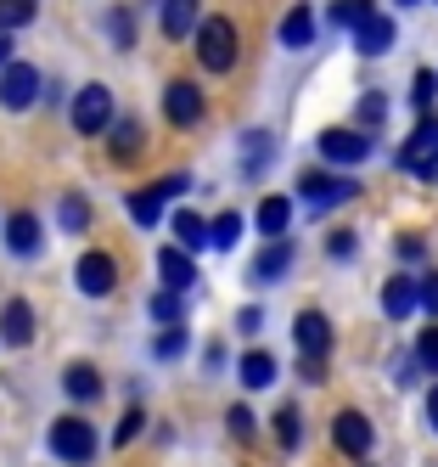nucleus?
Returning a JSON list of instances; mask_svg holds the SVG:
<instances>
[{
  "label": "nucleus",
  "instance_id": "f704fd0d",
  "mask_svg": "<svg viewBox=\"0 0 438 467\" xmlns=\"http://www.w3.org/2000/svg\"><path fill=\"white\" fill-rule=\"evenodd\" d=\"M433 96H438V74H433V68H416V85H411L416 113H433Z\"/></svg>",
  "mask_w": 438,
  "mask_h": 467
},
{
  "label": "nucleus",
  "instance_id": "a878e982",
  "mask_svg": "<svg viewBox=\"0 0 438 467\" xmlns=\"http://www.w3.org/2000/svg\"><path fill=\"white\" fill-rule=\"evenodd\" d=\"M270 383H276V355H270V349H248L242 355V389H270Z\"/></svg>",
  "mask_w": 438,
  "mask_h": 467
},
{
  "label": "nucleus",
  "instance_id": "f257e3e1",
  "mask_svg": "<svg viewBox=\"0 0 438 467\" xmlns=\"http://www.w3.org/2000/svg\"><path fill=\"white\" fill-rule=\"evenodd\" d=\"M236 51H242L236 23L230 17H202V28H197V62H202V68H209V74H230Z\"/></svg>",
  "mask_w": 438,
  "mask_h": 467
},
{
  "label": "nucleus",
  "instance_id": "c756f323",
  "mask_svg": "<svg viewBox=\"0 0 438 467\" xmlns=\"http://www.w3.org/2000/svg\"><path fill=\"white\" fill-rule=\"evenodd\" d=\"M186 293H168V287H158L152 298H147V310H152V321H163V327H180V316H186V305H180Z\"/></svg>",
  "mask_w": 438,
  "mask_h": 467
},
{
  "label": "nucleus",
  "instance_id": "c9c22d12",
  "mask_svg": "<svg viewBox=\"0 0 438 467\" xmlns=\"http://www.w3.org/2000/svg\"><path fill=\"white\" fill-rule=\"evenodd\" d=\"M382 119H388V96H382V90L360 96V124H365V136H371V130H377Z\"/></svg>",
  "mask_w": 438,
  "mask_h": 467
},
{
  "label": "nucleus",
  "instance_id": "a211bd4d",
  "mask_svg": "<svg viewBox=\"0 0 438 467\" xmlns=\"http://www.w3.org/2000/svg\"><path fill=\"white\" fill-rule=\"evenodd\" d=\"M393 40H399V23L377 12V17H371L360 35H354V51H360V57H388V51H393Z\"/></svg>",
  "mask_w": 438,
  "mask_h": 467
},
{
  "label": "nucleus",
  "instance_id": "a18cd8bd",
  "mask_svg": "<svg viewBox=\"0 0 438 467\" xmlns=\"http://www.w3.org/2000/svg\"><path fill=\"white\" fill-rule=\"evenodd\" d=\"M427 422H433V433H438V383L427 389Z\"/></svg>",
  "mask_w": 438,
  "mask_h": 467
},
{
  "label": "nucleus",
  "instance_id": "393cba45",
  "mask_svg": "<svg viewBox=\"0 0 438 467\" xmlns=\"http://www.w3.org/2000/svg\"><path fill=\"white\" fill-rule=\"evenodd\" d=\"M292 271V243L281 237V243H270L259 259H253V282H281Z\"/></svg>",
  "mask_w": 438,
  "mask_h": 467
},
{
  "label": "nucleus",
  "instance_id": "e433bc0d",
  "mask_svg": "<svg viewBox=\"0 0 438 467\" xmlns=\"http://www.w3.org/2000/svg\"><path fill=\"white\" fill-rule=\"evenodd\" d=\"M416 366H422V372H433V378H438V327H427L422 338H416Z\"/></svg>",
  "mask_w": 438,
  "mask_h": 467
},
{
  "label": "nucleus",
  "instance_id": "7c9ffc66",
  "mask_svg": "<svg viewBox=\"0 0 438 467\" xmlns=\"http://www.w3.org/2000/svg\"><path fill=\"white\" fill-rule=\"evenodd\" d=\"M186 344H191V332H186V327H163L158 338H152V355H158V360H180Z\"/></svg>",
  "mask_w": 438,
  "mask_h": 467
},
{
  "label": "nucleus",
  "instance_id": "4be33fe9",
  "mask_svg": "<svg viewBox=\"0 0 438 467\" xmlns=\"http://www.w3.org/2000/svg\"><path fill=\"white\" fill-rule=\"evenodd\" d=\"M253 220H259V231H264L270 243H281V237H287V225H292V197H264Z\"/></svg>",
  "mask_w": 438,
  "mask_h": 467
},
{
  "label": "nucleus",
  "instance_id": "ea45409f",
  "mask_svg": "<svg viewBox=\"0 0 438 467\" xmlns=\"http://www.w3.org/2000/svg\"><path fill=\"white\" fill-rule=\"evenodd\" d=\"M225 428L236 433V440H253V411H248V406H230V411H225Z\"/></svg>",
  "mask_w": 438,
  "mask_h": 467
},
{
  "label": "nucleus",
  "instance_id": "bb28decb",
  "mask_svg": "<svg viewBox=\"0 0 438 467\" xmlns=\"http://www.w3.org/2000/svg\"><path fill=\"white\" fill-rule=\"evenodd\" d=\"M107 141H113V158H135L147 147V124L141 119H118L113 130H107Z\"/></svg>",
  "mask_w": 438,
  "mask_h": 467
},
{
  "label": "nucleus",
  "instance_id": "2eb2a0df",
  "mask_svg": "<svg viewBox=\"0 0 438 467\" xmlns=\"http://www.w3.org/2000/svg\"><path fill=\"white\" fill-rule=\"evenodd\" d=\"M62 394L74 400V406H96V400L107 394V383H101V372H96L90 360H74V366L62 372Z\"/></svg>",
  "mask_w": 438,
  "mask_h": 467
},
{
  "label": "nucleus",
  "instance_id": "b1692460",
  "mask_svg": "<svg viewBox=\"0 0 438 467\" xmlns=\"http://www.w3.org/2000/svg\"><path fill=\"white\" fill-rule=\"evenodd\" d=\"M371 17H377V6H371V0H331V6H326V23H331V28H349V35H360Z\"/></svg>",
  "mask_w": 438,
  "mask_h": 467
},
{
  "label": "nucleus",
  "instance_id": "2f4dec72",
  "mask_svg": "<svg viewBox=\"0 0 438 467\" xmlns=\"http://www.w3.org/2000/svg\"><path fill=\"white\" fill-rule=\"evenodd\" d=\"M107 40H113L118 51L135 46V12H129V6H113V12H107Z\"/></svg>",
  "mask_w": 438,
  "mask_h": 467
},
{
  "label": "nucleus",
  "instance_id": "7ed1b4c3",
  "mask_svg": "<svg viewBox=\"0 0 438 467\" xmlns=\"http://www.w3.org/2000/svg\"><path fill=\"white\" fill-rule=\"evenodd\" d=\"M96 440H101V433H96L85 417H56L51 433H46V445H51L62 462H74V467H85V462L96 456Z\"/></svg>",
  "mask_w": 438,
  "mask_h": 467
},
{
  "label": "nucleus",
  "instance_id": "0eeeda50",
  "mask_svg": "<svg viewBox=\"0 0 438 467\" xmlns=\"http://www.w3.org/2000/svg\"><path fill=\"white\" fill-rule=\"evenodd\" d=\"M74 287H79L85 298H107V293L118 287V259H113L107 248L79 254V265H74Z\"/></svg>",
  "mask_w": 438,
  "mask_h": 467
},
{
  "label": "nucleus",
  "instance_id": "39448f33",
  "mask_svg": "<svg viewBox=\"0 0 438 467\" xmlns=\"http://www.w3.org/2000/svg\"><path fill=\"white\" fill-rule=\"evenodd\" d=\"M118 119H113V90L107 85H85L74 96V130L79 136H107Z\"/></svg>",
  "mask_w": 438,
  "mask_h": 467
},
{
  "label": "nucleus",
  "instance_id": "4c0bfd02",
  "mask_svg": "<svg viewBox=\"0 0 438 467\" xmlns=\"http://www.w3.org/2000/svg\"><path fill=\"white\" fill-rule=\"evenodd\" d=\"M326 254H331L337 265H349V259L360 254V237H354V231H331V237H326Z\"/></svg>",
  "mask_w": 438,
  "mask_h": 467
},
{
  "label": "nucleus",
  "instance_id": "79ce46f5",
  "mask_svg": "<svg viewBox=\"0 0 438 467\" xmlns=\"http://www.w3.org/2000/svg\"><path fill=\"white\" fill-rule=\"evenodd\" d=\"M422 254H427V243L416 237V231H404V237H399V259H411V265H416Z\"/></svg>",
  "mask_w": 438,
  "mask_h": 467
},
{
  "label": "nucleus",
  "instance_id": "c85d7f7f",
  "mask_svg": "<svg viewBox=\"0 0 438 467\" xmlns=\"http://www.w3.org/2000/svg\"><path fill=\"white\" fill-rule=\"evenodd\" d=\"M56 225H62V231H85V225H90V203H85V192H62V203H56Z\"/></svg>",
  "mask_w": 438,
  "mask_h": 467
},
{
  "label": "nucleus",
  "instance_id": "dca6fc26",
  "mask_svg": "<svg viewBox=\"0 0 438 467\" xmlns=\"http://www.w3.org/2000/svg\"><path fill=\"white\" fill-rule=\"evenodd\" d=\"M202 0H163V40H197Z\"/></svg>",
  "mask_w": 438,
  "mask_h": 467
},
{
  "label": "nucleus",
  "instance_id": "412c9836",
  "mask_svg": "<svg viewBox=\"0 0 438 467\" xmlns=\"http://www.w3.org/2000/svg\"><path fill=\"white\" fill-rule=\"evenodd\" d=\"M287 51H303V46H315V12L310 6H292L287 17H281V35H276Z\"/></svg>",
  "mask_w": 438,
  "mask_h": 467
},
{
  "label": "nucleus",
  "instance_id": "a19ab883",
  "mask_svg": "<svg viewBox=\"0 0 438 467\" xmlns=\"http://www.w3.org/2000/svg\"><path fill=\"white\" fill-rule=\"evenodd\" d=\"M422 310H427V316H438V271H427V276H422Z\"/></svg>",
  "mask_w": 438,
  "mask_h": 467
},
{
  "label": "nucleus",
  "instance_id": "aec40b11",
  "mask_svg": "<svg viewBox=\"0 0 438 467\" xmlns=\"http://www.w3.org/2000/svg\"><path fill=\"white\" fill-rule=\"evenodd\" d=\"M270 158H276V136H264V130H248L242 136V175L259 181L270 170Z\"/></svg>",
  "mask_w": 438,
  "mask_h": 467
},
{
  "label": "nucleus",
  "instance_id": "72a5a7b5",
  "mask_svg": "<svg viewBox=\"0 0 438 467\" xmlns=\"http://www.w3.org/2000/svg\"><path fill=\"white\" fill-rule=\"evenodd\" d=\"M242 225H248V220L236 214V209H230V214H219V220H214V248H225V254H230L236 243H242Z\"/></svg>",
  "mask_w": 438,
  "mask_h": 467
},
{
  "label": "nucleus",
  "instance_id": "cd10ccee",
  "mask_svg": "<svg viewBox=\"0 0 438 467\" xmlns=\"http://www.w3.org/2000/svg\"><path fill=\"white\" fill-rule=\"evenodd\" d=\"M270 428H276V445L281 451H298L303 445V417H298V406H281L276 417H270Z\"/></svg>",
  "mask_w": 438,
  "mask_h": 467
},
{
  "label": "nucleus",
  "instance_id": "423d86ee",
  "mask_svg": "<svg viewBox=\"0 0 438 467\" xmlns=\"http://www.w3.org/2000/svg\"><path fill=\"white\" fill-rule=\"evenodd\" d=\"M186 192H191V175H163L147 192H129V220L135 225H158L163 220V203H168V197H186Z\"/></svg>",
  "mask_w": 438,
  "mask_h": 467
},
{
  "label": "nucleus",
  "instance_id": "20e7f679",
  "mask_svg": "<svg viewBox=\"0 0 438 467\" xmlns=\"http://www.w3.org/2000/svg\"><path fill=\"white\" fill-rule=\"evenodd\" d=\"M298 197H303L310 209H321V214H326V209H337V203H354V197H360V181L303 170V175H298Z\"/></svg>",
  "mask_w": 438,
  "mask_h": 467
},
{
  "label": "nucleus",
  "instance_id": "f8f14e48",
  "mask_svg": "<svg viewBox=\"0 0 438 467\" xmlns=\"http://www.w3.org/2000/svg\"><path fill=\"white\" fill-rule=\"evenodd\" d=\"M292 344H298V360H326V355H331V321H326L321 310H298Z\"/></svg>",
  "mask_w": 438,
  "mask_h": 467
},
{
  "label": "nucleus",
  "instance_id": "58836bf2",
  "mask_svg": "<svg viewBox=\"0 0 438 467\" xmlns=\"http://www.w3.org/2000/svg\"><path fill=\"white\" fill-rule=\"evenodd\" d=\"M141 428H147V411H124V422H118V433H113V445H135V440H141Z\"/></svg>",
  "mask_w": 438,
  "mask_h": 467
},
{
  "label": "nucleus",
  "instance_id": "6ab92c4d",
  "mask_svg": "<svg viewBox=\"0 0 438 467\" xmlns=\"http://www.w3.org/2000/svg\"><path fill=\"white\" fill-rule=\"evenodd\" d=\"M0 338H6L12 349L34 344V310H28V298H12V305L0 310Z\"/></svg>",
  "mask_w": 438,
  "mask_h": 467
},
{
  "label": "nucleus",
  "instance_id": "1a4fd4ad",
  "mask_svg": "<svg viewBox=\"0 0 438 467\" xmlns=\"http://www.w3.org/2000/svg\"><path fill=\"white\" fill-rule=\"evenodd\" d=\"M315 147H321L326 163H337V170H354V163L371 158V136H365V130H321Z\"/></svg>",
  "mask_w": 438,
  "mask_h": 467
},
{
  "label": "nucleus",
  "instance_id": "c03bdc74",
  "mask_svg": "<svg viewBox=\"0 0 438 467\" xmlns=\"http://www.w3.org/2000/svg\"><path fill=\"white\" fill-rule=\"evenodd\" d=\"M0 68H12V28L0 23Z\"/></svg>",
  "mask_w": 438,
  "mask_h": 467
},
{
  "label": "nucleus",
  "instance_id": "473e14b6",
  "mask_svg": "<svg viewBox=\"0 0 438 467\" xmlns=\"http://www.w3.org/2000/svg\"><path fill=\"white\" fill-rule=\"evenodd\" d=\"M40 17V0H0V23L6 28H28Z\"/></svg>",
  "mask_w": 438,
  "mask_h": 467
},
{
  "label": "nucleus",
  "instance_id": "9b49d317",
  "mask_svg": "<svg viewBox=\"0 0 438 467\" xmlns=\"http://www.w3.org/2000/svg\"><path fill=\"white\" fill-rule=\"evenodd\" d=\"M163 113H168V124H175V130H191V124H202L209 102H202V90H197L191 79H168V90H163Z\"/></svg>",
  "mask_w": 438,
  "mask_h": 467
},
{
  "label": "nucleus",
  "instance_id": "f03ea898",
  "mask_svg": "<svg viewBox=\"0 0 438 467\" xmlns=\"http://www.w3.org/2000/svg\"><path fill=\"white\" fill-rule=\"evenodd\" d=\"M393 163H399L404 175H438V113H422L416 119L411 141L393 152Z\"/></svg>",
  "mask_w": 438,
  "mask_h": 467
},
{
  "label": "nucleus",
  "instance_id": "4468645a",
  "mask_svg": "<svg viewBox=\"0 0 438 467\" xmlns=\"http://www.w3.org/2000/svg\"><path fill=\"white\" fill-rule=\"evenodd\" d=\"M158 276H163L168 293H191V287H197V259H191L186 248L168 243V248H158Z\"/></svg>",
  "mask_w": 438,
  "mask_h": 467
},
{
  "label": "nucleus",
  "instance_id": "f3484780",
  "mask_svg": "<svg viewBox=\"0 0 438 467\" xmlns=\"http://www.w3.org/2000/svg\"><path fill=\"white\" fill-rule=\"evenodd\" d=\"M411 310H422V282L416 276H388V287H382V316L388 321H404Z\"/></svg>",
  "mask_w": 438,
  "mask_h": 467
},
{
  "label": "nucleus",
  "instance_id": "49530a36",
  "mask_svg": "<svg viewBox=\"0 0 438 467\" xmlns=\"http://www.w3.org/2000/svg\"><path fill=\"white\" fill-rule=\"evenodd\" d=\"M433 181H438V175H433Z\"/></svg>",
  "mask_w": 438,
  "mask_h": 467
},
{
  "label": "nucleus",
  "instance_id": "5701e85b",
  "mask_svg": "<svg viewBox=\"0 0 438 467\" xmlns=\"http://www.w3.org/2000/svg\"><path fill=\"white\" fill-rule=\"evenodd\" d=\"M202 243H214V225L202 220V214H191V209H175V248L197 254Z\"/></svg>",
  "mask_w": 438,
  "mask_h": 467
},
{
  "label": "nucleus",
  "instance_id": "ddd939ff",
  "mask_svg": "<svg viewBox=\"0 0 438 467\" xmlns=\"http://www.w3.org/2000/svg\"><path fill=\"white\" fill-rule=\"evenodd\" d=\"M40 248H46L40 220H34L28 209H17V214L6 220V254H12V259H40Z\"/></svg>",
  "mask_w": 438,
  "mask_h": 467
},
{
  "label": "nucleus",
  "instance_id": "6e6552de",
  "mask_svg": "<svg viewBox=\"0 0 438 467\" xmlns=\"http://www.w3.org/2000/svg\"><path fill=\"white\" fill-rule=\"evenodd\" d=\"M34 96H46V74H40V68H28V62L0 68V108H6V113L34 108Z\"/></svg>",
  "mask_w": 438,
  "mask_h": 467
},
{
  "label": "nucleus",
  "instance_id": "9d476101",
  "mask_svg": "<svg viewBox=\"0 0 438 467\" xmlns=\"http://www.w3.org/2000/svg\"><path fill=\"white\" fill-rule=\"evenodd\" d=\"M331 445L360 462V456H371V445H377V428H371L365 411H337L331 417Z\"/></svg>",
  "mask_w": 438,
  "mask_h": 467
},
{
  "label": "nucleus",
  "instance_id": "37998d69",
  "mask_svg": "<svg viewBox=\"0 0 438 467\" xmlns=\"http://www.w3.org/2000/svg\"><path fill=\"white\" fill-rule=\"evenodd\" d=\"M236 327H242V332H259V327H264V310H253V305H248L242 316H236Z\"/></svg>",
  "mask_w": 438,
  "mask_h": 467
}]
</instances>
